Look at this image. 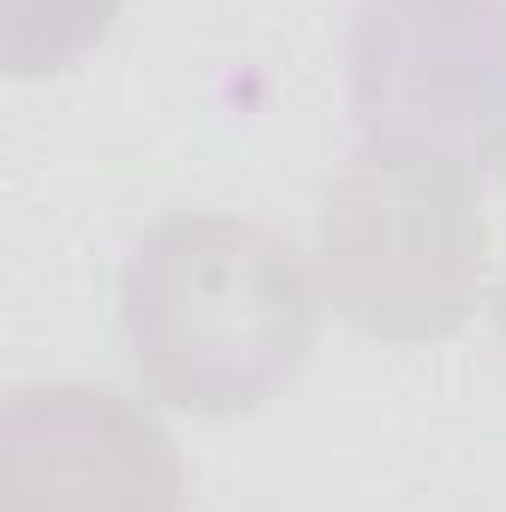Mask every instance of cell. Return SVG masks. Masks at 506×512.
Instances as JSON below:
<instances>
[{
	"instance_id": "3",
	"label": "cell",
	"mask_w": 506,
	"mask_h": 512,
	"mask_svg": "<svg viewBox=\"0 0 506 512\" xmlns=\"http://www.w3.org/2000/svg\"><path fill=\"white\" fill-rule=\"evenodd\" d=\"M352 114L376 149L506 179V0H358Z\"/></svg>"
},
{
	"instance_id": "6",
	"label": "cell",
	"mask_w": 506,
	"mask_h": 512,
	"mask_svg": "<svg viewBox=\"0 0 506 512\" xmlns=\"http://www.w3.org/2000/svg\"><path fill=\"white\" fill-rule=\"evenodd\" d=\"M495 322H501V340H506V274H501V292H495Z\"/></svg>"
},
{
	"instance_id": "5",
	"label": "cell",
	"mask_w": 506,
	"mask_h": 512,
	"mask_svg": "<svg viewBox=\"0 0 506 512\" xmlns=\"http://www.w3.org/2000/svg\"><path fill=\"white\" fill-rule=\"evenodd\" d=\"M120 0H6V66L12 72H60L90 54Z\"/></svg>"
},
{
	"instance_id": "4",
	"label": "cell",
	"mask_w": 506,
	"mask_h": 512,
	"mask_svg": "<svg viewBox=\"0 0 506 512\" xmlns=\"http://www.w3.org/2000/svg\"><path fill=\"white\" fill-rule=\"evenodd\" d=\"M0 512H185L161 417L102 382H24L0 411Z\"/></svg>"
},
{
	"instance_id": "1",
	"label": "cell",
	"mask_w": 506,
	"mask_h": 512,
	"mask_svg": "<svg viewBox=\"0 0 506 512\" xmlns=\"http://www.w3.org/2000/svg\"><path fill=\"white\" fill-rule=\"evenodd\" d=\"M322 280L268 221L173 209L126 256L120 322L143 387L191 417H245L298 382Z\"/></svg>"
},
{
	"instance_id": "2",
	"label": "cell",
	"mask_w": 506,
	"mask_h": 512,
	"mask_svg": "<svg viewBox=\"0 0 506 512\" xmlns=\"http://www.w3.org/2000/svg\"><path fill=\"white\" fill-rule=\"evenodd\" d=\"M316 280L334 316L387 346H429L471 322L489 280L483 185L358 143L316 209Z\"/></svg>"
}]
</instances>
